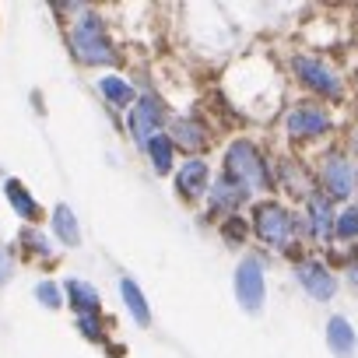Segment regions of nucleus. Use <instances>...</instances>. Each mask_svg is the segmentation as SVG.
<instances>
[{"label":"nucleus","mask_w":358,"mask_h":358,"mask_svg":"<svg viewBox=\"0 0 358 358\" xmlns=\"http://www.w3.org/2000/svg\"><path fill=\"white\" fill-rule=\"evenodd\" d=\"M211 190V165L204 158H187L176 172V194L183 201H197Z\"/></svg>","instance_id":"1a4fd4ad"},{"label":"nucleus","mask_w":358,"mask_h":358,"mask_svg":"<svg viewBox=\"0 0 358 358\" xmlns=\"http://www.w3.org/2000/svg\"><path fill=\"white\" fill-rule=\"evenodd\" d=\"M11 274H15V253H11V246L0 243V288L11 281Z\"/></svg>","instance_id":"393cba45"},{"label":"nucleus","mask_w":358,"mask_h":358,"mask_svg":"<svg viewBox=\"0 0 358 358\" xmlns=\"http://www.w3.org/2000/svg\"><path fill=\"white\" fill-rule=\"evenodd\" d=\"M320 183H323L330 201H348L351 190L358 187V172H355V165L341 151H330L320 162Z\"/></svg>","instance_id":"39448f33"},{"label":"nucleus","mask_w":358,"mask_h":358,"mask_svg":"<svg viewBox=\"0 0 358 358\" xmlns=\"http://www.w3.org/2000/svg\"><path fill=\"white\" fill-rule=\"evenodd\" d=\"M278 183L292 194V197H313V179L302 172V165L295 162V158H285L281 162V172H278Z\"/></svg>","instance_id":"f3484780"},{"label":"nucleus","mask_w":358,"mask_h":358,"mask_svg":"<svg viewBox=\"0 0 358 358\" xmlns=\"http://www.w3.org/2000/svg\"><path fill=\"white\" fill-rule=\"evenodd\" d=\"M246 190L243 187H236L232 179H218V183L208 190V204H211V211L215 215H225V218H236V211L246 204Z\"/></svg>","instance_id":"f8f14e48"},{"label":"nucleus","mask_w":358,"mask_h":358,"mask_svg":"<svg viewBox=\"0 0 358 358\" xmlns=\"http://www.w3.org/2000/svg\"><path fill=\"white\" fill-rule=\"evenodd\" d=\"M292 71H295V78L306 85V88H313V92H320V99H330V102H337L341 95H344V85H341V78L320 60V57H295L292 60Z\"/></svg>","instance_id":"423d86ee"},{"label":"nucleus","mask_w":358,"mask_h":358,"mask_svg":"<svg viewBox=\"0 0 358 358\" xmlns=\"http://www.w3.org/2000/svg\"><path fill=\"white\" fill-rule=\"evenodd\" d=\"M99 92L106 95V102H109L113 109H130V106L137 102L134 85H130L127 78H120V74H106V78H99Z\"/></svg>","instance_id":"2eb2a0df"},{"label":"nucleus","mask_w":358,"mask_h":358,"mask_svg":"<svg viewBox=\"0 0 358 358\" xmlns=\"http://www.w3.org/2000/svg\"><path fill=\"white\" fill-rule=\"evenodd\" d=\"M334 211H330V197L323 194H313L309 197V225H313V239L316 243H330V236H334Z\"/></svg>","instance_id":"ddd939ff"},{"label":"nucleus","mask_w":358,"mask_h":358,"mask_svg":"<svg viewBox=\"0 0 358 358\" xmlns=\"http://www.w3.org/2000/svg\"><path fill=\"white\" fill-rule=\"evenodd\" d=\"M253 232L271 250H288V243L295 236V215L288 208L274 204V201H260L253 208Z\"/></svg>","instance_id":"7ed1b4c3"},{"label":"nucleus","mask_w":358,"mask_h":358,"mask_svg":"<svg viewBox=\"0 0 358 358\" xmlns=\"http://www.w3.org/2000/svg\"><path fill=\"white\" fill-rule=\"evenodd\" d=\"M162 123H165V106H162V99L141 95V99L130 106V123H127V130H130V137H134L137 148H148V141L162 134Z\"/></svg>","instance_id":"0eeeda50"},{"label":"nucleus","mask_w":358,"mask_h":358,"mask_svg":"<svg viewBox=\"0 0 358 358\" xmlns=\"http://www.w3.org/2000/svg\"><path fill=\"white\" fill-rule=\"evenodd\" d=\"M4 197L11 201V208H15V215H22L25 222H36L43 211H39V204H36V197L25 190V183H18V179H8L4 183Z\"/></svg>","instance_id":"a211bd4d"},{"label":"nucleus","mask_w":358,"mask_h":358,"mask_svg":"<svg viewBox=\"0 0 358 358\" xmlns=\"http://www.w3.org/2000/svg\"><path fill=\"white\" fill-rule=\"evenodd\" d=\"M264 295H267V281H264V260L260 257H243V264L236 267V299L246 313H260L264 309Z\"/></svg>","instance_id":"6e6552de"},{"label":"nucleus","mask_w":358,"mask_h":358,"mask_svg":"<svg viewBox=\"0 0 358 358\" xmlns=\"http://www.w3.org/2000/svg\"><path fill=\"white\" fill-rule=\"evenodd\" d=\"M327 344H330V351H334L337 358H355L358 341H355V330H351V323H348L344 316H334V320L327 323Z\"/></svg>","instance_id":"4468645a"},{"label":"nucleus","mask_w":358,"mask_h":358,"mask_svg":"<svg viewBox=\"0 0 358 358\" xmlns=\"http://www.w3.org/2000/svg\"><path fill=\"white\" fill-rule=\"evenodd\" d=\"M64 292H67V302L74 306L78 316H95L99 313V292H95V285H88L81 278H71L64 285Z\"/></svg>","instance_id":"dca6fc26"},{"label":"nucleus","mask_w":358,"mask_h":358,"mask_svg":"<svg viewBox=\"0 0 358 358\" xmlns=\"http://www.w3.org/2000/svg\"><path fill=\"white\" fill-rule=\"evenodd\" d=\"M222 236H225L232 246H239V243H243V236H246V225H243L239 218H225V225H222Z\"/></svg>","instance_id":"a878e982"},{"label":"nucleus","mask_w":358,"mask_h":358,"mask_svg":"<svg viewBox=\"0 0 358 358\" xmlns=\"http://www.w3.org/2000/svg\"><path fill=\"white\" fill-rule=\"evenodd\" d=\"M348 271H351V285H358V253H351V267Z\"/></svg>","instance_id":"cd10ccee"},{"label":"nucleus","mask_w":358,"mask_h":358,"mask_svg":"<svg viewBox=\"0 0 358 358\" xmlns=\"http://www.w3.org/2000/svg\"><path fill=\"white\" fill-rule=\"evenodd\" d=\"M71 53L78 64L85 67H106V64H116V50H113V39L106 36V25L99 15H81L74 18L71 25Z\"/></svg>","instance_id":"f03ea898"},{"label":"nucleus","mask_w":358,"mask_h":358,"mask_svg":"<svg viewBox=\"0 0 358 358\" xmlns=\"http://www.w3.org/2000/svg\"><path fill=\"white\" fill-rule=\"evenodd\" d=\"M36 299L46 306V309H60V285H53V281H39L36 285Z\"/></svg>","instance_id":"b1692460"},{"label":"nucleus","mask_w":358,"mask_h":358,"mask_svg":"<svg viewBox=\"0 0 358 358\" xmlns=\"http://www.w3.org/2000/svg\"><path fill=\"white\" fill-rule=\"evenodd\" d=\"M78 327H81V334H85V337L102 341V330H99V320H95V316H78Z\"/></svg>","instance_id":"bb28decb"},{"label":"nucleus","mask_w":358,"mask_h":358,"mask_svg":"<svg viewBox=\"0 0 358 358\" xmlns=\"http://www.w3.org/2000/svg\"><path fill=\"white\" fill-rule=\"evenodd\" d=\"M285 127H288V134H292V137H299V141H313V137L330 134V127H334V123H330V113H327L320 102L302 99V102H295V106L288 109Z\"/></svg>","instance_id":"20e7f679"},{"label":"nucleus","mask_w":358,"mask_h":358,"mask_svg":"<svg viewBox=\"0 0 358 358\" xmlns=\"http://www.w3.org/2000/svg\"><path fill=\"white\" fill-rule=\"evenodd\" d=\"M148 158H151V165H155V172H172V155H176V148H172V141H169V134H158V137H151L148 141Z\"/></svg>","instance_id":"412c9836"},{"label":"nucleus","mask_w":358,"mask_h":358,"mask_svg":"<svg viewBox=\"0 0 358 358\" xmlns=\"http://www.w3.org/2000/svg\"><path fill=\"white\" fill-rule=\"evenodd\" d=\"M225 179H232V183L243 187L246 194H260V190L274 187L264 151L253 141H246V137L229 144V151H225Z\"/></svg>","instance_id":"f257e3e1"},{"label":"nucleus","mask_w":358,"mask_h":358,"mask_svg":"<svg viewBox=\"0 0 358 358\" xmlns=\"http://www.w3.org/2000/svg\"><path fill=\"white\" fill-rule=\"evenodd\" d=\"M295 278H299V285H302L313 299H320V302H330V299L337 295V278H334L323 264H316V260H302V264L295 267Z\"/></svg>","instance_id":"9d476101"},{"label":"nucleus","mask_w":358,"mask_h":358,"mask_svg":"<svg viewBox=\"0 0 358 358\" xmlns=\"http://www.w3.org/2000/svg\"><path fill=\"white\" fill-rule=\"evenodd\" d=\"M169 141H172V148H183V151H204L211 144V134L194 116H176L169 123Z\"/></svg>","instance_id":"9b49d317"},{"label":"nucleus","mask_w":358,"mask_h":358,"mask_svg":"<svg viewBox=\"0 0 358 358\" xmlns=\"http://www.w3.org/2000/svg\"><path fill=\"white\" fill-rule=\"evenodd\" d=\"M120 295H123V306L130 309V316H134L141 327H144V323H151V306H148L144 292L137 288V281L123 278V281H120Z\"/></svg>","instance_id":"6ab92c4d"},{"label":"nucleus","mask_w":358,"mask_h":358,"mask_svg":"<svg viewBox=\"0 0 358 358\" xmlns=\"http://www.w3.org/2000/svg\"><path fill=\"white\" fill-rule=\"evenodd\" d=\"M355 190H358V187H355Z\"/></svg>","instance_id":"c85d7f7f"},{"label":"nucleus","mask_w":358,"mask_h":358,"mask_svg":"<svg viewBox=\"0 0 358 358\" xmlns=\"http://www.w3.org/2000/svg\"><path fill=\"white\" fill-rule=\"evenodd\" d=\"M334 236L341 243H355L358 239V208H344L337 218H334Z\"/></svg>","instance_id":"4be33fe9"},{"label":"nucleus","mask_w":358,"mask_h":358,"mask_svg":"<svg viewBox=\"0 0 358 358\" xmlns=\"http://www.w3.org/2000/svg\"><path fill=\"white\" fill-rule=\"evenodd\" d=\"M53 229H57L64 246H81V229H78V218H74V211L67 204H60L53 211Z\"/></svg>","instance_id":"aec40b11"},{"label":"nucleus","mask_w":358,"mask_h":358,"mask_svg":"<svg viewBox=\"0 0 358 358\" xmlns=\"http://www.w3.org/2000/svg\"><path fill=\"white\" fill-rule=\"evenodd\" d=\"M22 239H25V246H29L32 253H39V257H53V246H50V239H46L39 229H25Z\"/></svg>","instance_id":"5701e85b"}]
</instances>
